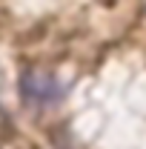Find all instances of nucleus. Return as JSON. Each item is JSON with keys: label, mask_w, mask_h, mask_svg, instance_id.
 I'll return each mask as SVG.
<instances>
[{"label": "nucleus", "mask_w": 146, "mask_h": 149, "mask_svg": "<svg viewBox=\"0 0 146 149\" xmlns=\"http://www.w3.org/2000/svg\"><path fill=\"white\" fill-rule=\"evenodd\" d=\"M20 95L26 103H55L60 89L57 83L49 77V74H35V72H26L20 77Z\"/></svg>", "instance_id": "nucleus-1"}]
</instances>
